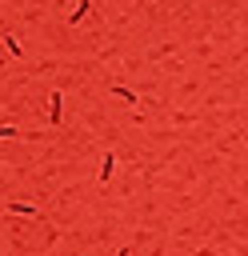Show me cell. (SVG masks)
<instances>
[{"instance_id":"obj_1","label":"cell","mask_w":248,"mask_h":256,"mask_svg":"<svg viewBox=\"0 0 248 256\" xmlns=\"http://www.w3.org/2000/svg\"><path fill=\"white\" fill-rule=\"evenodd\" d=\"M44 120L56 128L64 124V88H48V100H44Z\"/></svg>"},{"instance_id":"obj_2","label":"cell","mask_w":248,"mask_h":256,"mask_svg":"<svg viewBox=\"0 0 248 256\" xmlns=\"http://www.w3.org/2000/svg\"><path fill=\"white\" fill-rule=\"evenodd\" d=\"M0 40H4V52H8V60H24V44H20V36H16L12 28H0Z\"/></svg>"},{"instance_id":"obj_3","label":"cell","mask_w":248,"mask_h":256,"mask_svg":"<svg viewBox=\"0 0 248 256\" xmlns=\"http://www.w3.org/2000/svg\"><path fill=\"white\" fill-rule=\"evenodd\" d=\"M108 92H112L116 100H124V104H132V108L140 104V96H136V88H124V84H108Z\"/></svg>"},{"instance_id":"obj_4","label":"cell","mask_w":248,"mask_h":256,"mask_svg":"<svg viewBox=\"0 0 248 256\" xmlns=\"http://www.w3.org/2000/svg\"><path fill=\"white\" fill-rule=\"evenodd\" d=\"M112 172H116V152H104V160H100V172H96V180H100V184H108V180H112Z\"/></svg>"},{"instance_id":"obj_5","label":"cell","mask_w":248,"mask_h":256,"mask_svg":"<svg viewBox=\"0 0 248 256\" xmlns=\"http://www.w3.org/2000/svg\"><path fill=\"white\" fill-rule=\"evenodd\" d=\"M88 12H92V0H80V4H76V8H72V12H68V24H72V28H76V24H80V20H84V16H88Z\"/></svg>"},{"instance_id":"obj_6","label":"cell","mask_w":248,"mask_h":256,"mask_svg":"<svg viewBox=\"0 0 248 256\" xmlns=\"http://www.w3.org/2000/svg\"><path fill=\"white\" fill-rule=\"evenodd\" d=\"M20 136V124H0V140H16Z\"/></svg>"},{"instance_id":"obj_7","label":"cell","mask_w":248,"mask_h":256,"mask_svg":"<svg viewBox=\"0 0 248 256\" xmlns=\"http://www.w3.org/2000/svg\"><path fill=\"white\" fill-rule=\"evenodd\" d=\"M8 212H20V216H36L32 204H8Z\"/></svg>"},{"instance_id":"obj_8","label":"cell","mask_w":248,"mask_h":256,"mask_svg":"<svg viewBox=\"0 0 248 256\" xmlns=\"http://www.w3.org/2000/svg\"><path fill=\"white\" fill-rule=\"evenodd\" d=\"M120 256H128V248H124V252H120Z\"/></svg>"}]
</instances>
